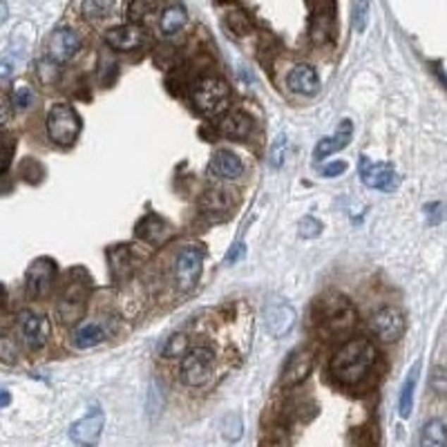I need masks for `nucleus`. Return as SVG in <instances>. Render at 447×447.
<instances>
[{
  "label": "nucleus",
  "instance_id": "obj_1",
  "mask_svg": "<svg viewBox=\"0 0 447 447\" xmlns=\"http://www.w3.org/2000/svg\"><path fill=\"white\" fill-rule=\"evenodd\" d=\"M376 347L372 345V340L367 338H351L340 347L329 369H331V376L343 385H358L369 376V372L376 365Z\"/></svg>",
  "mask_w": 447,
  "mask_h": 447
},
{
  "label": "nucleus",
  "instance_id": "obj_2",
  "mask_svg": "<svg viewBox=\"0 0 447 447\" xmlns=\"http://www.w3.org/2000/svg\"><path fill=\"white\" fill-rule=\"evenodd\" d=\"M192 103L195 108L206 116L223 114L231 103L228 85L217 76H202L192 85Z\"/></svg>",
  "mask_w": 447,
  "mask_h": 447
},
{
  "label": "nucleus",
  "instance_id": "obj_3",
  "mask_svg": "<svg viewBox=\"0 0 447 447\" xmlns=\"http://www.w3.org/2000/svg\"><path fill=\"white\" fill-rule=\"evenodd\" d=\"M47 135L49 139L59 143V146H72L81 133V116L76 114L74 108L65 103L51 105L47 112Z\"/></svg>",
  "mask_w": 447,
  "mask_h": 447
},
{
  "label": "nucleus",
  "instance_id": "obj_4",
  "mask_svg": "<svg viewBox=\"0 0 447 447\" xmlns=\"http://www.w3.org/2000/svg\"><path fill=\"white\" fill-rule=\"evenodd\" d=\"M215 367V353L210 347H195L190 349L181 360V380L188 387H202L213 376Z\"/></svg>",
  "mask_w": 447,
  "mask_h": 447
},
{
  "label": "nucleus",
  "instance_id": "obj_5",
  "mask_svg": "<svg viewBox=\"0 0 447 447\" xmlns=\"http://www.w3.org/2000/svg\"><path fill=\"white\" fill-rule=\"evenodd\" d=\"M358 173H360V179L367 188L393 192L400 186V177L396 173V168L387 161H374L369 157H360Z\"/></svg>",
  "mask_w": 447,
  "mask_h": 447
},
{
  "label": "nucleus",
  "instance_id": "obj_6",
  "mask_svg": "<svg viewBox=\"0 0 447 447\" xmlns=\"http://www.w3.org/2000/svg\"><path fill=\"white\" fill-rule=\"evenodd\" d=\"M322 329L329 336L347 333L356 324V311L345 298H333V302L322 305Z\"/></svg>",
  "mask_w": 447,
  "mask_h": 447
},
{
  "label": "nucleus",
  "instance_id": "obj_7",
  "mask_svg": "<svg viewBox=\"0 0 447 447\" xmlns=\"http://www.w3.org/2000/svg\"><path fill=\"white\" fill-rule=\"evenodd\" d=\"M87 282H78L72 278V282L65 284L61 300H59V318L68 324H76L83 318L85 305H87Z\"/></svg>",
  "mask_w": 447,
  "mask_h": 447
},
{
  "label": "nucleus",
  "instance_id": "obj_8",
  "mask_svg": "<svg viewBox=\"0 0 447 447\" xmlns=\"http://www.w3.org/2000/svg\"><path fill=\"white\" fill-rule=\"evenodd\" d=\"M204 264V251L197 246H188L179 251L175 257V286L179 291H190V288L200 280Z\"/></svg>",
  "mask_w": 447,
  "mask_h": 447
},
{
  "label": "nucleus",
  "instance_id": "obj_9",
  "mask_svg": "<svg viewBox=\"0 0 447 447\" xmlns=\"http://www.w3.org/2000/svg\"><path fill=\"white\" fill-rule=\"evenodd\" d=\"M56 278V262H51L49 257H38L32 262V267L27 271V278H25V291L32 300H41L49 295L51 286H54Z\"/></svg>",
  "mask_w": 447,
  "mask_h": 447
},
{
  "label": "nucleus",
  "instance_id": "obj_10",
  "mask_svg": "<svg viewBox=\"0 0 447 447\" xmlns=\"http://www.w3.org/2000/svg\"><path fill=\"white\" fill-rule=\"evenodd\" d=\"M372 331L383 343H396L405 333V315L396 307H383L372 318Z\"/></svg>",
  "mask_w": 447,
  "mask_h": 447
},
{
  "label": "nucleus",
  "instance_id": "obj_11",
  "mask_svg": "<svg viewBox=\"0 0 447 447\" xmlns=\"http://www.w3.org/2000/svg\"><path fill=\"white\" fill-rule=\"evenodd\" d=\"M51 324L45 315L34 313V311H23L20 313V336L23 343L30 349H41L49 340Z\"/></svg>",
  "mask_w": 447,
  "mask_h": 447
},
{
  "label": "nucleus",
  "instance_id": "obj_12",
  "mask_svg": "<svg viewBox=\"0 0 447 447\" xmlns=\"http://www.w3.org/2000/svg\"><path fill=\"white\" fill-rule=\"evenodd\" d=\"M264 322L273 338H284L295 324V309L282 300H271L264 307Z\"/></svg>",
  "mask_w": 447,
  "mask_h": 447
},
{
  "label": "nucleus",
  "instance_id": "obj_13",
  "mask_svg": "<svg viewBox=\"0 0 447 447\" xmlns=\"http://www.w3.org/2000/svg\"><path fill=\"white\" fill-rule=\"evenodd\" d=\"M103 425H105V414L99 410V407H94L87 416L76 420V423L70 427V439L76 445H97L101 439Z\"/></svg>",
  "mask_w": 447,
  "mask_h": 447
},
{
  "label": "nucleus",
  "instance_id": "obj_14",
  "mask_svg": "<svg viewBox=\"0 0 447 447\" xmlns=\"http://www.w3.org/2000/svg\"><path fill=\"white\" fill-rule=\"evenodd\" d=\"M81 49V36L70 27H61L49 38V59L54 63L72 61Z\"/></svg>",
  "mask_w": 447,
  "mask_h": 447
},
{
  "label": "nucleus",
  "instance_id": "obj_15",
  "mask_svg": "<svg viewBox=\"0 0 447 447\" xmlns=\"http://www.w3.org/2000/svg\"><path fill=\"white\" fill-rule=\"evenodd\" d=\"M105 43L116 51H133L146 43V32L139 25H116L105 32Z\"/></svg>",
  "mask_w": 447,
  "mask_h": 447
},
{
  "label": "nucleus",
  "instance_id": "obj_16",
  "mask_svg": "<svg viewBox=\"0 0 447 447\" xmlns=\"http://www.w3.org/2000/svg\"><path fill=\"white\" fill-rule=\"evenodd\" d=\"M351 137H353V123L349 119L340 121V125H338L333 137H324V139L318 141V146H315V150H313V159L315 161H324L329 154H333L338 150L347 148Z\"/></svg>",
  "mask_w": 447,
  "mask_h": 447
},
{
  "label": "nucleus",
  "instance_id": "obj_17",
  "mask_svg": "<svg viewBox=\"0 0 447 447\" xmlns=\"http://www.w3.org/2000/svg\"><path fill=\"white\" fill-rule=\"evenodd\" d=\"M288 87H291V92H295V94H305V97H313L318 94L320 90V78H318V72H315L311 65H295V68L288 72V78H286Z\"/></svg>",
  "mask_w": 447,
  "mask_h": 447
},
{
  "label": "nucleus",
  "instance_id": "obj_18",
  "mask_svg": "<svg viewBox=\"0 0 447 447\" xmlns=\"http://www.w3.org/2000/svg\"><path fill=\"white\" fill-rule=\"evenodd\" d=\"M311 367H313V353L307 349H300L295 351L291 358L286 362V369H284V385L286 387H295L300 385L302 380H305L311 374Z\"/></svg>",
  "mask_w": 447,
  "mask_h": 447
},
{
  "label": "nucleus",
  "instance_id": "obj_19",
  "mask_svg": "<svg viewBox=\"0 0 447 447\" xmlns=\"http://www.w3.org/2000/svg\"><path fill=\"white\" fill-rule=\"evenodd\" d=\"M112 329L105 322H85L81 326H76L74 331V347L76 349H90L101 345L105 338H110Z\"/></svg>",
  "mask_w": 447,
  "mask_h": 447
},
{
  "label": "nucleus",
  "instance_id": "obj_20",
  "mask_svg": "<svg viewBox=\"0 0 447 447\" xmlns=\"http://www.w3.org/2000/svg\"><path fill=\"white\" fill-rule=\"evenodd\" d=\"M253 121L248 119V116L240 110H233V112H223V116L217 123V130L223 137H231V139H246L248 133H251Z\"/></svg>",
  "mask_w": 447,
  "mask_h": 447
},
{
  "label": "nucleus",
  "instance_id": "obj_21",
  "mask_svg": "<svg viewBox=\"0 0 447 447\" xmlns=\"http://www.w3.org/2000/svg\"><path fill=\"white\" fill-rule=\"evenodd\" d=\"M210 173L221 179H238L244 173V166L235 152L219 150V152H215L213 161H210Z\"/></svg>",
  "mask_w": 447,
  "mask_h": 447
},
{
  "label": "nucleus",
  "instance_id": "obj_22",
  "mask_svg": "<svg viewBox=\"0 0 447 447\" xmlns=\"http://www.w3.org/2000/svg\"><path fill=\"white\" fill-rule=\"evenodd\" d=\"M420 445L423 447H445L447 445V425L441 418H431L420 429Z\"/></svg>",
  "mask_w": 447,
  "mask_h": 447
},
{
  "label": "nucleus",
  "instance_id": "obj_23",
  "mask_svg": "<svg viewBox=\"0 0 447 447\" xmlns=\"http://www.w3.org/2000/svg\"><path fill=\"white\" fill-rule=\"evenodd\" d=\"M137 233H139V238H143L146 242L157 244V242H164V240L168 238V223H166L161 217L148 215L146 219H143V221L139 223Z\"/></svg>",
  "mask_w": 447,
  "mask_h": 447
},
{
  "label": "nucleus",
  "instance_id": "obj_24",
  "mask_svg": "<svg viewBox=\"0 0 447 447\" xmlns=\"http://www.w3.org/2000/svg\"><path fill=\"white\" fill-rule=\"evenodd\" d=\"M418 372H420V362L414 365V369L407 374V380L400 389V400H398V412L403 418L412 416V405H414V389H416V380H418Z\"/></svg>",
  "mask_w": 447,
  "mask_h": 447
},
{
  "label": "nucleus",
  "instance_id": "obj_25",
  "mask_svg": "<svg viewBox=\"0 0 447 447\" xmlns=\"http://www.w3.org/2000/svg\"><path fill=\"white\" fill-rule=\"evenodd\" d=\"M200 204H202L204 210H208V213H226V210L231 208V204H233V197L226 190L213 188V190L204 192Z\"/></svg>",
  "mask_w": 447,
  "mask_h": 447
},
{
  "label": "nucleus",
  "instance_id": "obj_26",
  "mask_svg": "<svg viewBox=\"0 0 447 447\" xmlns=\"http://www.w3.org/2000/svg\"><path fill=\"white\" fill-rule=\"evenodd\" d=\"M186 9H183L181 5H170L166 7V11L161 14V32L166 36H173L177 34L183 25H186Z\"/></svg>",
  "mask_w": 447,
  "mask_h": 447
},
{
  "label": "nucleus",
  "instance_id": "obj_27",
  "mask_svg": "<svg viewBox=\"0 0 447 447\" xmlns=\"http://www.w3.org/2000/svg\"><path fill=\"white\" fill-rule=\"evenodd\" d=\"M133 246H119V248H112L110 251V262H112V271L114 275L119 278V275H128L133 271Z\"/></svg>",
  "mask_w": 447,
  "mask_h": 447
},
{
  "label": "nucleus",
  "instance_id": "obj_28",
  "mask_svg": "<svg viewBox=\"0 0 447 447\" xmlns=\"http://www.w3.org/2000/svg\"><path fill=\"white\" fill-rule=\"evenodd\" d=\"M188 351H190L188 336L186 333H173L166 340V345L161 347V356L164 358H183Z\"/></svg>",
  "mask_w": 447,
  "mask_h": 447
},
{
  "label": "nucleus",
  "instance_id": "obj_29",
  "mask_svg": "<svg viewBox=\"0 0 447 447\" xmlns=\"http://www.w3.org/2000/svg\"><path fill=\"white\" fill-rule=\"evenodd\" d=\"M159 5H161V0H133L128 7V16L135 25L143 23L146 18H150L157 9H159Z\"/></svg>",
  "mask_w": 447,
  "mask_h": 447
},
{
  "label": "nucleus",
  "instance_id": "obj_30",
  "mask_svg": "<svg viewBox=\"0 0 447 447\" xmlns=\"http://www.w3.org/2000/svg\"><path fill=\"white\" fill-rule=\"evenodd\" d=\"M112 5H114V0H83L81 11H83L85 18H90V20H99V18H103V16L110 14V11H112Z\"/></svg>",
  "mask_w": 447,
  "mask_h": 447
},
{
  "label": "nucleus",
  "instance_id": "obj_31",
  "mask_svg": "<svg viewBox=\"0 0 447 447\" xmlns=\"http://www.w3.org/2000/svg\"><path fill=\"white\" fill-rule=\"evenodd\" d=\"M9 101H11V105H14L16 110H30L32 105H34V101H36V97H34L32 87H27V85H16L14 90H11Z\"/></svg>",
  "mask_w": 447,
  "mask_h": 447
},
{
  "label": "nucleus",
  "instance_id": "obj_32",
  "mask_svg": "<svg viewBox=\"0 0 447 447\" xmlns=\"http://www.w3.org/2000/svg\"><path fill=\"white\" fill-rule=\"evenodd\" d=\"M286 150H288V139H286V135H280L273 141V146L269 150V159H271L273 168H280L286 161Z\"/></svg>",
  "mask_w": 447,
  "mask_h": 447
},
{
  "label": "nucleus",
  "instance_id": "obj_33",
  "mask_svg": "<svg viewBox=\"0 0 447 447\" xmlns=\"http://www.w3.org/2000/svg\"><path fill=\"white\" fill-rule=\"evenodd\" d=\"M223 436H226L228 441H240V436H242V418L238 414L228 416L226 420H223Z\"/></svg>",
  "mask_w": 447,
  "mask_h": 447
},
{
  "label": "nucleus",
  "instance_id": "obj_34",
  "mask_svg": "<svg viewBox=\"0 0 447 447\" xmlns=\"http://www.w3.org/2000/svg\"><path fill=\"white\" fill-rule=\"evenodd\" d=\"M320 233H322V223L315 217H305L300 221V235H302V238L313 240V238H318Z\"/></svg>",
  "mask_w": 447,
  "mask_h": 447
},
{
  "label": "nucleus",
  "instance_id": "obj_35",
  "mask_svg": "<svg viewBox=\"0 0 447 447\" xmlns=\"http://www.w3.org/2000/svg\"><path fill=\"white\" fill-rule=\"evenodd\" d=\"M367 16H369V3H367V0H360L356 5V11H353V27H356V32H365Z\"/></svg>",
  "mask_w": 447,
  "mask_h": 447
},
{
  "label": "nucleus",
  "instance_id": "obj_36",
  "mask_svg": "<svg viewBox=\"0 0 447 447\" xmlns=\"http://www.w3.org/2000/svg\"><path fill=\"white\" fill-rule=\"evenodd\" d=\"M431 389L436 393H447V367H436V369H434Z\"/></svg>",
  "mask_w": 447,
  "mask_h": 447
},
{
  "label": "nucleus",
  "instance_id": "obj_37",
  "mask_svg": "<svg viewBox=\"0 0 447 447\" xmlns=\"http://www.w3.org/2000/svg\"><path fill=\"white\" fill-rule=\"evenodd\" d=\"M228 25H231V27H233L235 32H238L240 36L246 34L248 27H251V23H248V18L242 14V11H238V14H231V16H228Z\"/></svg>",
  "mask_w": 447,
  "mask_h": 447
},
{
  "label": "nucleus",
  "instance_id": "obj_38",
  "mask_svg": "<svg viewBox=\"0 0 447 447\" xmlns=\"http://www.w3.org/2000/svg\"><path fill=\"white\" fill-rule=\"evenodd\" d=\"M425 213H429L431 217H429V223H439L441 219H445V215H447V206L445 204H427L425 206Z\"/></svg>",
  "mask_w": 447,
  "mask_h": 447
},
{
  "label": "nucleus",
  "instance_id": "obj_39",
  "mask_svg": "<svg viewBox=\"0 0 447 447\" xmlns=\"http://www.w3.org/2000/svg\"><path fill=\"white\" fill-rule=\"evenodd\" d=\"M345 170H347V161L326 164V166H322V177H338V175H343Z\"/></svg>",
  "mask_w": 447,
  "mask_h": 447
},
{
  "label": "nucleus",
  "instance_id": "obj_40",
  "mask_svg": "<svg viewBox=\"0 0 447 447\" xmlns=\"http://www.w3.org/2000/svg\"><path fill=\"white\" fill-rule=\"evenodd\" d=\"M11 154H14V141L7 139V141H5V161H3V173H7V170H9Z\"/></svg>",
  "mask_w": 447,
  "mask_h": 447
},
{
  "label": "nucleus",
  "instance_id": "obj_41",
  "mask_svg": "<svg viewBox=\"0 0 447 447\" xmlns=\"http://www.w3.org/2000/svg\"><path fill=\"white\" fill-rule=\"evenodd\" d=\"M242 255H244V244H238L235 248H231V253L226 255V264H235Z\"/></svg>",
  "mask_w": 447,
  "mask_h": 447
},
{
  "label": "nucleus",
  "instance_id": "obj_42",
  "mask_svg": "<svg viewBox=\"0 0 447 447\" xmlns=\"http://www.w3.org/2000/svg\"><path fill=\"white\" fill-rule=\"evenodd\" d=\"M14 358H18V353H11V343L5 338L3 340V360L5 362H14Z\"/></svg>",
  "mask_w": 447,
  "mask_h": 447
},
{
  "label": "nucleus",
  "instance_id": "obj_43",
  "mask_svg": "<svg viewBox=\"0 0 447 447\" xmlns=\"http://www.w3.org/2000/svg\"><path fill=\"white\" fill-rule=\"evenodd\" d=\"M7 405H9V391L3 389V407H7Z\"/></svg>",
  "mask_w": 447,
  "mask_h": 447
}]
</instances>
